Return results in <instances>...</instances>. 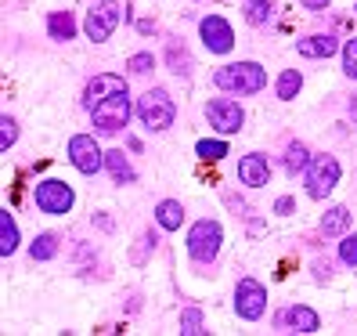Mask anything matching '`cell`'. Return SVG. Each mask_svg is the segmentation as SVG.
<instances>
[{
	"mask_svg": "<svg viewBox=\"0 0 357 336\" xmlns=\"http://www.w3.org/2000/svg\"><path fill=\"white\" fill-rule=\"evenodd\" d=\"M217 87L220 91H235V94H257L267 87V73L257 61H235V66L217 69Z\"/></svg>",
	"mask_w": 357,
	"mask_h": 336,
	"instance_id": "obj_1",
	"label": "cell"
},
{
	"mask_svg": "<svg viewBox=\"0 0 357 336\" xmlns=\"http://www.w3.org/2000/svg\"><path fill=\"white\" fill-rule=\"evenodd\" d=\"M174 116H177V105H174V98L166 94V91L152 87V91H144L137 98V119L149 131H166L174 123Z\"/></svg>",
	"mask_w": 357,
	"mask_h": 336,
	"instance_id": "obj_2",
	"label": "cell"
},
{
	"mask_svg": "<svg viewBox=\"0 0 357 336\" xmlns=\"http://www.w3.org/2000/svg\"><path fill=\"white\" fill-rule=\"evenodd\" d=\"M91 116H94V127L105 131V134L123 131V127H127V119H130V91L123 87V91L109 94L105 101H98L91 109Z\"/></svg>",
	"mask_w": 357,
	"mask_h": 336,
	"instance_id": "obj_3",
	"label": "cell"
},
{
	"mask_svg": "<svg viewBox=\"0 0 357 336\" xmlns=\"http://www.w3.org/2000/svg\"><path fill=\"white\" fill-rule=\"evenodd\" d=\"M220 239H224V232H220L217 221H209V217L195 221L192 232H188V254H192V261H199V264H213L217 254H220Z\"/></svg>",
	"mask_w": 357,
	"mask_h": 336,
	"instance_id": "obj_4",
	"label": "cell"
},
{
	"mask_svg": "<svg viewBox=\"0 0 357 336\" xmlns=\"http://www.w3.org/2000/svg\"><path fill=\"white\" fill-rule=\"evenodd\" d=\"M335 184H340V163H335V156H314L307 166V196L325 199Z\"/></svg>",
	"mask_w": 357,
	"mask_h": 336,
	"instance_id": "obj_5",
	"label": "cell"
},
{
	"mask_svg": "<svg viewBox=\"0 0 357 336\" xmlns=\"http://www.w3.org/2000/svg\"><path fill=\"white\" fill-rule=\"evenodd\" d=\"M33 199H36V206L44 210V214H51V217H58V214H69L73 210V203H76V196H73V188L66 184V181H40L36 188H33Z\"/></svg>",
	"mask_w": 357,
	"mask_h": 336,
	"instance_id": "obj_6",
	"label": "cell"
},
{
	"mask_svg": "<svg viewBox=\"0 0 357 336\" xmlns=\"http://www.w3.org/2000/svg\"><path fill=\"white\" fill-rule=\"evenodd\" d=\"M123 18V8L116 4V0H101V4H94L87 11V22H83V29H87V36L94 40V44H101V40H109L119 26Z\"/></svg>",
	"mask_w": 357,
	"mask_h": 336,
	"instance_id": "obj_7",
	"label": "cell"
},
{
	"mask_svg": "<svg viewBox=\"0 0 357 336\" xmlns=\"http://www.w3.org/2000/svg\"><path fill=\"white\" fill-rule=\"evenodd\" d=\"M206 119H209V127H217L220 134H238L242 123H245V112H242L238 101L213 98V101L206 105Z\"/></svg>",
	"mask_w": 357,
	"mask_h": 336,
	"instance_id": "obj_8",
	"label": "cell"
},
{
	"mask_svg": "<svg viewBox=\"0 0 357 336\" xmlns=\"http://www.w3.org/2000/svg\"><path fill=\"white\" fill-rule=\"evenodd\" d=\"M264 307H267V289L257 279H242L235 286V311H238V319L257 322L264 314Z\"/></svg>",
	"mask_w": 357,
	"mask_h": 336,
	"instance_id": "obj_9",
	"label": "cell"
},
{
	"mask_svg": "<svg viewBox=\"0 0 357 336\" xmlns=\"http://www.w3.org/2000/svg\"><path fill=\"white\" fill-rule=\"evenodd\" d=\"M69 159L79 174H98L101 166H105V152L98 149V141L91 134H76L69 141Z\"/></svg>",
	"mask_w": 357,
	"mask_h": 336,
	"instance_id": "obj_10",
	"label": "cell"
},
{
	"mask_svg": "<svg viewBox=\"0 0 357 336\" xmlns=\"http://www.w3.org/2000/svg\"><path fill=\"white\" fill-rule=\"evenodd\" d=\"M199 33H202V44H206L209 51H213V54H227L231 48H235V33H231V26L224 22L220 15H209V18H202Z\"/></svg>",
	"mask_w": 357,
	"mask_h": 336,
	"instance_id": "obj_11",
	"label": "cell"
},
{
	"mask_svg": "<svg viewBox=\"0 0 357 336\" xmlns=\"http://www.w3.org/2000/svg\"><path fill=\"white\" fill-rule=\"evenodd\" d=\"M127 87V80L123 76H112V73H101V76H94L91 83H87V91H83V109H94L98 101H105L109 94H116V91H123Z\"/></svg>",
	"mask_w": 357,
	"mask_h": 336,
	"instance_id": "obj_12",
	"label": "cell"
},
{
	"mask_svg": "<svg viewBox=\"0 0 357 336\" xmlns=\"http://www.w3.org/2000/svg\"><path fill=\"white\" fill-rule=\"evenodd\" d=\"M278 326H282V329H289V333H318V329H321V319H318V314H314L310 307L292 304V307H285V311H282Z\"/></svg>",
	"mask_w": 357,
	"mask_h": 336,
	"instance_id": "obj_13",
	"label": "cell"
},
{
	"mask_svg": "<svg viewBox=\"0 0 357 336\" xmlns=\"http://www.w3.org/2000/svg\"><path fill=\"white\" fill-rule=\"evenodd\" d=\"M267 177H271V166H267L264 156L253 152V156H242V159H238V181H242V184H249V188H264Z\"/></svg>",
	"mask_w": 357,
	"mask_h": 336,
	"instance_id": "obj_14",
	"label": "cell"
},
{
	"mask_svg": "<svg viewBox=\"0 0 357 336\" xmlns=\"http://www.w3.org/2000/svg\"><path fill=\"white\" fill-rule=\"evenodd\" d=\"M335 36H307V40H300L296 44V51L303 54V58H328V54H335Z\"/></svg>",
	"mask_w": 357,
	"mask_h": 336,
	"instance_id": "obj_15",
	"label": "cell"
},
{
	"mask_svg": "<svg viewBox=\"0 0 357 336\" xmlns=\"http://www.w3.org/2000/svg\"><path fill=\"white\" fill-rule=\"evenodd\" d=\"M155 221H159V228H166V232H177L181 221H184V206L177 199H162L155 206Z\"/></svg>",
	"mask_w": 357,
	"mask_h": 336,
	"instance_id": "obj_16",
	"label": "cell"
},
{
	"mask_svg": "<svg viewBox=\"0 0 357 336\" xmlns=\"http://www.w3.org/2000/svg\"><path fill=\"white\" fill-rule=\"evenodd\" d=\"M105 166H109V174H112V181L116 184H130L137 174H134V166L127 163V156H123L119 149L116 152H105Z\"/></svg>",
	"mask_w": 357,
	"mask_h": 336,
	"instance_id": "obj_17",
	"label": "cell"
},
{
	"mask_svg": "<svg viewBox=\"0 0 357 336\" xmlns=\"http://www.w3.org/2000/svg\"><path fill=\"white\" fill-rule=\"evenodd\" d=\"M47 33H51V40H73V36H76V18H73V11H54V15L47 18Z\"/></svg>",
	"mask_w": 357,
	"mask_h": 336,
	"instance_id": "obj_18",
	"label": "cell"
},
{
	"mask_svg": "<svg viewBox=\"0 0 357 336\" xmlns=\"http://www.w3.org/2000/svg\"><path fill=\"white\" fill-rule=\"evenodd\" d=\"M18 249V228L8 210H0V257H11Z\"/></svg>",
	"mask_w": 357,
	"mask_h": 336,
	"instance_id": "obj_19",
	"label": "cell"
},
{
	"mask_svg": "<svg viewBox=\"0 0 357 336\" xmlns=\"http://www.w3.org/2000/svg\"><path fill=\"white\" fill-rule=\"evenodd\" d=\"M347 228H350V210L347 206H332L328 214L321 217V232L325 235H343Z\"/></svg>",
	"mask_w": 357,
	"mask_h": 336,
	"instance_id": "obj_20",
	"label": "cell"
},
{
	"mask_svg": "<svg viewBox=\"0 0 357 336\" xmlns=\"http://www.w3.org/2000/svg\"><path fill=\"white\" fill-rule=\"evenodd\" d=\"M307 166H310V152H307V145L292 141L289 149H285V170H289V174H307Z\"/></svg>",
	"mask_w": 357,
	"mask_h": 336,
	"instance_id": "obj_21",
	"label": "cell"
},
{
	"mask_svg": "<svg viewBox=\"0 0 357 336\" xmlns=\"http://www.w3.org/2000/svg\"><path fill=\"white\" fill-rule=\"evenodd\" d=\"M300 87H303V76L296 73V69H285L282 76H278V98L282 101H292L300 94Z\"/></svg>",
	"mask_w": 357,
	"mask_h": 336,
	"instance_id": "obj_22",
	"label": "cell"
},
{
	"mask_svg": "<svg viewBox=\"0 0 357 336\" xmlns=\"http://www.w3.org/2000/svg\"><path fill=\"white\" fill-rule=\"evenodd\" d=\"M54 254H58V235H51V232L36 235V242L29 246V257L33 261H51Z\"/></svg>",
	"mask_w": 357,
	"mask_h": 336,
	"instance_id": "obj_23",
	"label": "cell"
},
{
	"mask_svg": "<svg viewBox=\"0 0 357 336\" xmlns=\"http://www.w3.org/2000/svg\"><path fill=\"white\" fill-rule=\"evenodd\" d=\"M271 15H275V0H249V4H245V18L253 26L271 22Z\"/></svg>",
	"mask_w": 357,
	"mask_h": 336,
	"instance_id": "obj_24",
	"label": "cell"
},
{
	"mask_svg": "<svg viewBox=\"0 0 357 336\" xmlns=\"http://www.w3.org/2000/svg\"><path fill=\"white\" fill-rule=\"evenodd\" d=\"M181 333L184 336H199L202 333V311L199 307H184L181 311Z\"/></svg>",
	"mask_w": 357,
	"mask_h": 336,
	"instance_id": "obj_25",
	"label": "cell"
},
{
	"mask_svg": "<svg viewBox=\"0 0 357 336\" xmlns=\"http://www.w3.org/2000/svg\"><path fill=\"white\" fill-rule=\"evenodd\" d=\"M195 152H199V159L217 163V159L227 156V145H224V141H199V145H195Z\"/></svg>",
	"mask_w": 357,
	"mask_h": 336,
	"instance_id": "obj_26",
	"label": "cell"
},
{
	"mask_svg": "<svg viewBox=\"0 0 357 336\" xmlns=\"http://www.w3.org/2000/svg\"><path fill=\"white\" fill-rule=\"evenodd\" d=\"M127 69H130L134 76H144V73H152V69H155V58H152L149 51L130 54V58H127Z\"/></svg>",
	"mask_w": 357,
	"mask_h": 336,
	"instance_id": "obj_27",
	"label": "cell"
},
{
	"mask_svg": "<svg viewBox=\"0 0 357 336\" xmlns=\"http://www.w3.org/2000/svg\"><path fill=\"white\" fill-rule=\"evenodd\" d=\"M15 141H18V123L11 116H4V119H0V152H8Z\"/></svg>",
	"mask_w": 357,
	"mask_h": 336,
	"instance_id": "obj_28",
	"label": "cell"
},
{
	"mask_svg": "<svg viewBox=\"0 0 357 336\" xmlns=\"http://www.w3.org/2000/svg\"><path fill=\"white\" fill-rule=\"evenodd\" d=\"M343 73H347L350 80H357V36L343 48Z\"/></svg>",
	"mask_w": 357,
	"mask_h": 336,
	"instance_id": "obj_29",
	"label": "cell"
},
{
	"mask_svg": "<svg viewBox=\"0 0 357 336\" xmlns=\"http://www.w3.org/2000/svg\"><path fill=\"white\" fill-rule=\"evenodd\" d=\"M340 257H343V264L357 268V235H347V239L340 242Z\"/></svg>",
	"mask_w": 357,
	"mask_h": 336,
	"instance_id": "obj_30",
	"label": "cell"
},
{
	"mask_svg": "<svg viewBox=\"0 0 357 336\" xmlns=\"http://www.w3.org/2000/svg\"><path fill=\"white\" fill-rule=\"evenodd\" d=\"M170 61H174V73H177V76L188 73V66H192V58L184 54V48H181V54H177V44H170Z\"/></svg>",
	"mask_w": 357,
	"mask_h": 336,
	"instance_id": "obj_31",
	"label": "cell"
},
{
	"mask_svg": "<svg viewBox=\"0 0 357 336\" xmlns=\"http://www.w3.org/2000/svg\"><path fill=\"white\" fill-rule=\"evenodd\" d=\"M303 8H310V11H325V8H328V0H303Z\"/></svg>",
	"mask_w": 357,
	"mask_h": 336,
	"instance_id": "obj_32",
	"label": "cell"
},
{
	"mask_svg": "<svg viewBox=\"0 0 357 336\" xmlns=\"http://www.w3.org/2000/svg\"><path fill=\"white\" fill-rule=\"evenodd\" d=\"M275 210H278V214H289V210H292V199H278Z\"/></svg>",
	"mask_w": 357,
	"mask_h": 336,
	"instance_id": "obj_33",
	"label": "cell"
},
{
	"mask_svg": "<svg viewBox=\"0 0 357 336\" xmlns=\"http://www.w3.org/2000/svg\"><path fill=\"white\" fill-rule=\"evenodd\" d=\"M350 116H354V123H357V94L350 98Z\"/></svg>",
	"mask_w": 357,
	"mask_h": 336,
	"instance_id": "obj_34",
	"label": "cell"
}]
</instances>
